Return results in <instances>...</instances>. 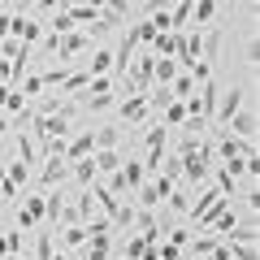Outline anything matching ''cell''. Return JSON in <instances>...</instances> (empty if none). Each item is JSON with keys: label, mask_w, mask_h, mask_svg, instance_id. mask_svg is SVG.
I'll return each instance as SVG.
<instances>
[{"label": "cell", "mask_w": 260, "mask_h": 260, "mask_svg": "<svg viewBox=\"0 0 260 260\" xmlns=\"http://www.w3.org/2000/svg\"><path fill=\"white\" fill-rule=\"evenodd\" d=\"M178 165H182V178H186L191 186H204L208 174H213V165H217V156H213V139H204L195 152H182V156H178Z\"/></svg>", "instance_id": "cell-1"}, {"label": "cell", "mask_w": 260, "mask_h": 260, "mask_svg": "<svg viewBox=\"0 0 260 260\" xmlns=\"http://www.w3.org/2000/svg\"><path fill=\"white\" fill-rule=\"evenodd\" d=\"M251 100V91L247 87H239V83H230L225 91H217V109H213V126H225V121L234 117V113L243 109V104Z\"/></svg>", "instance_id": "cell-2"}, {"label": "cell", "mask_w": 260, "mask_h": 260, "mask_svg": "<svg viewBox=\"0 0 260 260\" xmlns=\"http://www.w3.org/2000/svg\"><path fill=\"white\" fill-rule=\"evenodd\" d=\"M39 165H44V169L35 174V182L44 186V191H52V186H61L65 178H70V160H65V156H44Z\"/></svg>", "instance_id": "cell-3"}, {"label": "cell", "mask_w": 260, "mask_h": 260, "mask_svg": "<svg viewBox=\"0 0 260 260\" xmlns=\"http://www.w3.org/2000/svg\"><path fill=\"white\" fill-rule=\"evenodd\" d=\"M91 35H78V30H65L61 39H56V56H61V61H74V56H87L91 52Z\"/></svg>", "instance_id": "cell-4"}, {"label": "cell", "mask_w": 260, "mask_h": 260, "mask_svg": "<svg viewBox=\"0 0 260 260\" xmlns=\"http://www.w3.org/2000/svg\"><path fill=\"white\" fill-rule=\"evenodd\" d=\"M225 130H230L234 139H256V109H247V104H243V109L225 121Z\"/></svg>", "instance_id": "cell-5"}, {"label": "cell", "mask_w": 260, "mask_h": 260, "mask_svg": "<svg viewBox=\"0 0 260 260\" xmlns=\"http://www.w3.org/2000/svg\"><path fill=\"white\" fill-rule=\"evenodd\" d=\"M91 152H95V135H91V130H78L74 139L65 143V152H61V156L70 160V165H74V160H83V156H91Z\"/></svg>", "instance_id": "cell-6"}, {"label": "cell", "mask_w": 260, "mask_h": 260, "mask_svg": "<svg viewBox=\"0 0 260 260\" xmlns=\"http://www.w3.org/2000/svg\"><path fill=\"white\" fill-rule=\"evenodd\" d=\"M148 113H152V104H148V95H139V91H130V100L117 104V117L121 121H143Z\"/></svg>", "instance_id": "cell-7"}, {"label": "cell", "mask_w": 260, "mask_h": 260, "mask_svg": "<svg viewBox=\"0 0 260 260\" xmlns=\"http://www.w3.org/2000/svg\"><path fill=\"white\" fill-rule=\"evenodd\" d=\"M117 174H121V182H126V191H130V195H135L143 182H148V174H143V160H135V156H130L126 165L117 169Z\"/></svg>", "instance_id": "cell-8"}, {"label": "cell", "mask_w": 260, "mask_h": 260, "mask_svg": "<svg viewBox=\"0 0 260 260\" xmlns=\"http://www.w3.org/2000/svg\"><path fill=\"white\" fill-rule=\"evenodd\" d=\"M44 221V195H26V204L18 208V225H39Z\"/></svg>", "instance_id": "cell-9"}, {"label": "cell", "mask_w": 260, "mask_h": 260, "mask_svg": "<svg viewBox=\"0 0 260 260\" xmlns=\"http://www.w3.org/2000/svg\"><path fill=\"white\" fill-rule=\"evenodd\" d=\"M91 165H95V178H104L121 165V156H117V148H100V152H91Z\"/></svg>", "instance_id": "cell-10"}, {"label": "cell", "mask_w": 260, "mask_h": 260, "mask_svg": "<svg viewBox=\"0 0 260 260\" xmlns=\"http://www.w3.org/2000/svg\"><path fill=\"white\" fill-rule=\"evenodd\" d=\"M152 78H156V87H169L178 78V61L174 56H156V65H152Z\"/></svg>", "instance_id": "cell-11"}, {"label": "cell", "mask_w": 260, "mask_h": 260, "mask_svg": "<svg viewBox=\"0 0 260 260\" xmlns=\"http://www.w3.org/2000/svg\"><path fill=\"white\" fill-rule=\"evenodd\" d=\"M87 239H91V234H87V225H83V221L65 225V230H61V251H70V247H83Z\"/></svg>", "instance_id": "cell-12"}, {"label": "cell", "mask_w": 260, "mask_h": 260, "mask_svg": "<svg viewBox=\"0 0 260 260\" xmlns=\"http://www.w3.org/2000/svg\"><path fill=\"white\" fill-rule=\"evenodd\" d=\"M22 104H26V95L18 91L13 83H0V109H9V113H18Z\"/></svg>", "instance_id": "cell-13"}, {"label": "cell", "mask_w": 260, "mask_h": 260, "mask_svg": "<svg viewBox=\"0 0 260 260\" xmlns=\"http://www.w3.org/2000/svg\"><path fill=\"white\" fill-rule=\"evenodd\" d=\"M95 135V152L100 148H117L121 143V126H100V130H91Z\"/></svg>", "instance_id": "cell-14"}, {"label": "cell", "mask_w": 260, "mask_h": 260, "mask_svg": "<svg viewBox=\"0 0 260 260\" xmlns=\"http://www.w3.org/2000/svg\"><path fill=\"white\" fill-rule=\"evenodd\" d=\"M5 182H9L13 191H22V186L30 182V165H26V160H13V165H9V178H5Z\"/></svg>", "instance_id": "cell-15"}, {"label": "cell", "mask_w": 260, "mask_h": 260, "mask_svg": "<svg viewBox=\"0 0 260 260\" xmlns=\"http://www.w3.org/2000/svg\"><path fill=\"white\" fill-rule=\"evenodd\" d=\"M18 160H26L30 169L39 165V148H35V139H30V135H18Z\"/></svg>", "instance_id": "cell-16"}, {"label": "cell", "mask_w": 260, "mask_h": 260, "mask_svg": "<svg viewBox=\"0 0 260 260\" xmlns=\"http://www.w3.org/2000/svg\"><path fill=\"white\" fill-rule=\"evenodd\" d=\"M165 208H169L174 217H182L186 208H191V195H186V191H178V186H174V191L165 195Z\"/></svg>", "instance_id": "cell-17"}, {"label": "cell", "mask_w": 260, "mask_h": 260, "mask_svg": "<svg viewBox=\"0 0 260 260\" xmlns=\"http://www.w3.org/2000/svg\"><path fill=\"white\" fill-rule=\"evenodd\" d=\"M70 174L78 178V186H91V178H95V165H91V156L74 160V165H70Z\"/></svg>", "instance_id": "cell-18"}, {"label": "cell", "mask_w": 260, "mask_h": 260, "mask_svg": "<svg viewBox=\"0 0 260 260\" xmlns=\"http://www.w3.org/2000/svg\"><path fill=\"white\" fill-rule=\"evenodd\" d=\"M195 87H200V83H195V78H191V74H178V78H174V83H169V91H174V100H186V95H191V91H195Z\"/></svg>", "instance_id": "cell-19"}, {"label": "cell", "mask_w": 260, "mask_h": 260, "mask_svg": "<svg viewBox=\"0 0 260 260\" xmlns=\"http://www.w3.org/2000/svg\"><path fill=\"white\" fill-rule=\"evenodd\" d=\"M186 121V104L182 100H169L165 104V126H182Z\"/></svg>", "instance_id": "cell-20"}, {"label": "cell", "mask_w": 260, "mask_h": 260, "mask_svg": "<svg viewBox=\"0 0 260 260\" xmlns=\"http://www.w3.org/2000/svg\"><path fill=\"white\" fill-rule=\"evenodd\" d=\"M52 239H56V230H44L35 239V260H52Z\"/></svg>", "instance_id": "cell-21"}, {"label": "cell", "mask_w": 260, "mask_h": 260, "mask_svg": "<svg viewBox=\"0 0 260 260\" xmlns=\"http://www.w3.org/2000/svg\"><path fill=\"white\" fill-rule=\"evenodd\" d=\"M230 260H260L256 243H230Z\"/></svg>", "instance_id": "cell-22"}, {"label": "cell", "mask_w": 260, "mask_h": 260, "mask_svg": "<svg viewBox=\"0 0 260 260\" xmlns=\"http://www.w3.org/2000/svg\"><path fill=\"white\" fill-rule=\"evenodd\" d=\"M18 91L22 95H39V91H48V87H44V78H39V74H30V78H22V83H18Z\"/></svg>", "instance_id": "cell-23"}, {"label": "cell", "mask_w": 260, "mask_h": 260, "mask_svg": "<svg viewBox=\"0 0 260 260\" xmlns=\"http://www.w3.org/2000/svg\"><path fill=\"white\" fill-rule=\"evenodd\" d=\"M221 247V234H208V239H195V256H208V251Z\"/></svg>", "instance_id": "cell-24"}, {"label": "cell", "mask_w": 260, "mask_h": 260, "mask_svg": "<svg viewBox=\"0 0 260 260\" xmlns=\"http://www.w3.org/2000/svg\"><path fill=\"white\" fill-rule=\"evenodd\" d=\"M9 78H13V70H9V61L0 56V83H9Z\"/></svg>", "instance_id": "cell-25"}, {"label": "cell", "mask_w": 260, "mask_h": 260, "mask_svg": "<svg viewBox=\"0 0 260 260\" xmlns=\"http://www.w3.org/2000/svg\"><path fill=\"white\" fill-rule=\"evenodd\" d=\"M9 130H13L9 126V113H0V135H9Z\"/></svg>", "instance_id": "cell-26"}, {"label": "cell", "mask_w": 260, "mask_h": 260, "mask_svg": "<svg viewBox=\"0 0 260 260\" xmlns=\"http://www.w3.org/2000/svg\"><path fill=\"white\" fill-rule=\"evenodd\" d=\"M0 256H9V234H0Z\"/></svg>", "instance_id": "cell-27"}, {"label": "cell", "mask_w": 260, "mask_h": 260, "mask_svg": "<svg viewBox=\"0 0 260 260\" xmlns=\"http://www.w3.org/2000/svg\"><path fill=\"white\" fill-rule=\"evenodd\" d=\"M0 260H26V256H22V251H9V256H0Z\"/></svg>", "instance_id": "cell-28"}, {"label": "cell", "mask_w": 260, "mask_h": 260, "mask_svg": "<svg viewBox=\"0 0 260 260\" xmlns=\"http://www.w3.org/2000/svg\"><path fill=\"white\" fill-rule=\"evenodd\" d=\"M117 260H126V256H117Z\"/></svg>", "instance_id": "cell-29"}]
</instances>
